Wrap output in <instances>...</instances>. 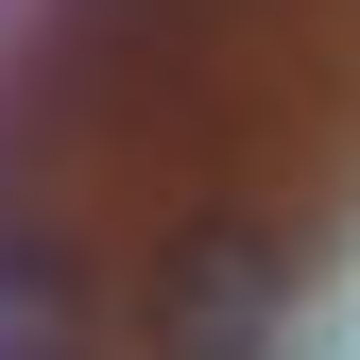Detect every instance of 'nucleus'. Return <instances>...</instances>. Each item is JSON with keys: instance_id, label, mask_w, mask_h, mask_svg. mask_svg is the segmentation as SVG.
I'll return each mask as SVG.
<instances>
[{"instance_id": "obj_1", "label": "nucleus", "mask_w": 360, "mask_h": 360, "mask_svg": "<svg viewBox=\"0 0 360 360\" xmlns=\"http://www.w3.org/2000/svg\"><path fill=\"white\" fill-rule=\"evenodd\" d=\"M275 223H189V240L155 257V360H275Z\"/></svg>"}, {"instance_id": "obj_2", "label": "nucleus", "mask_w": 360, "mask_h": 360, "mask_svg": "<svg viewBox=\"0 0 360 360\" xmlns=\"http://www.w3.org/2000/svg\"><path fill=\"white\" fill-rule=\"evenodd\" d=\"M0 360H52V343H0Z\"/></svg>"}]
</instances>
